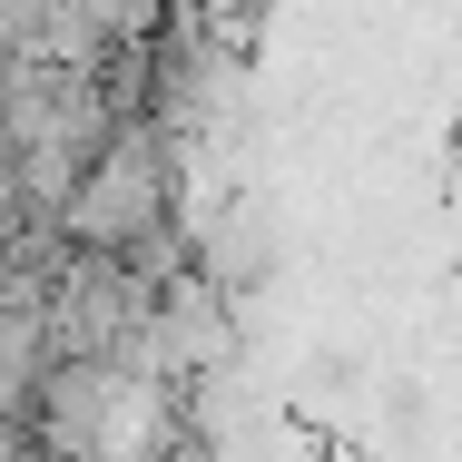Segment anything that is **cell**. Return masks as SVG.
<instances>
[{
	"label": "cell",
	"instance_id": "6da1fadb",
	"mask_svg": "<svg viewBox=\"0 0 462 462\" xmlns=\"http://www.w3.org/2000/svg\"><path fill=\"white\" fill-rule=\"evenodd\" d=\"M178 217H187V158L158 128H108V148H98V168L79 178V197H69L60 226H69L79 256H128L138 236H158Z\"/></svg>",
	"mask_w": 462,
	"mask_h": 462
}]
</instances>
